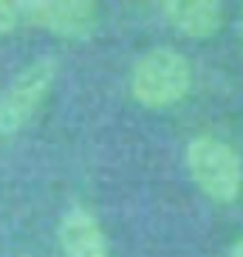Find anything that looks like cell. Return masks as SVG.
Instances as JSON below:
<instances>
[{
	"label": "cell",
	"mask_w": 243,
	"mask_h": 257,
	"mask_svg": "<svg viewBox=\"0 0 243 257\" xmlns=\"http://www.w3.org/2000/svg\"><path fill=\"white\" fill-rule=\"evenodd\" d=\"M57 237L65 257H110L107 254V237L99 226L96 215L85 206H71L62 215Z\"/></svg>",
	"instance_id": "5"
},
{
	"label": "cell",
	"mask_w": 243,
	"mask_h": 257,
	"mask_svg": "<svg viewBox=\"0 0 243 257\" xmlns=\"http://www.w3.org/2000/svg\"><path fill=\"white\" fill-rule=\"evenodd\" d=\"M159 12L178 34L192 40L212 37L223 26V6L215 0H167Z\"/></svg>",
	"instance_id": "6"
},
{
	"label": "cell",
	"mask_w": 243,
	"mask_h": 257,
	"mask_svg": "<svg viewBox=\"0 0 243 257\" xmlns=\"http://www.w3.org/2000/svg\"><path fill=\"white\" fill-rule=\"evenodd\" d=\"M20 23H31L65 40H91L99 29V9L91 0H23Z\"/></svg>",
	"instance_id": "4"
},
{
	"label": "cell",
	"mask_w": 243,
	"mask_h": 257,
	"mask_svg": "<svg viewBox=\"0 0 243 257\" xmlns=\"http://www.w3.org/2000/svg\"><path fill=\"white\" fill-rule=\"evenodd\" d=\"M184 161L195 187L212 201L229 204L243 192L240 156L226 142L215 136H195L184 150Z\"/></svg>",
	"instance_id": "2"
},
{
	"label": "cell",
	"mask_w": 243,
	"mask_h": 257,
	"mask_svg": "<svg viewBox=\"0 0 243 257\" xmlns=\"http://www.w3.org/2000/svg\"><path fill=\"white\" fill-rule=\"evenodd\" d=\"M240 40H243V9H240Z\"/></svg>",
	"instance_id": "9"
},
{
	"label": "cell",
	"mask_w": 243,
	"mask_h": 257,
	"mask_svg": "<svg viewBox=\"0 0 243 257\" xmlns=\"http://www.w3.org/2000/svg\"><path fill=\"white\" fill-rule=\"evenodd\" d=\"M20 26V15H17V3L0 0V34H9Z\"/></svg>",
	"instance_id": "7"
},
{
	"label": "cell",
	"mask_w": 243,
	"mask_h": 257,
	"mask_svg": "<svg viewBox=\"0 0 243 257\" xmlns=\"http://www.w3.org/2000/svg\"><path fill=\"white\" fill-rule=\"evenodd\" d=\"M192 85L187 57L173 48H153L130 71V93L139 105L150 110L178 105Z\"/></svg>",
	"instance_id": "1"
},
{
	"label": "cell",
	"mask_w": 243,
	"mask_h": 257,
	"mask_svg": "<svg viewBox=\"0 0 243 257\" xmlns=\"http://www.w3.org/2000/svg\"><path fill=\"white\" fill-rule=\"evenodd\" d=\"M229 257H243V237H240V240H235V246H232Z\"/></svg>",
	"instance_id": "8"
},
{
	"label": "cell",
	"mask_w": 243,
	"mask_h": 257,
	"mask_svg": "<svg viewBox=\"0 0 243 257\" xmlns=\"http://www.w3.org/2000/svg\"><path fill=\"white\" fill-rule=\"evenodd\" d=\"M57 79V60L37 57L6 85L0 93V136H15L26 127V121L37 113L48 88Z\"/></svg>",
	"instance_id": "3"
}]
</instances>
